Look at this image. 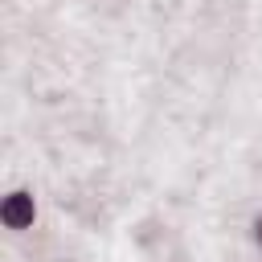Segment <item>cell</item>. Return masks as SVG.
<instances>
[{
	"label": "cell",
	"instance_id": "1",
	"mask_svg": "<svg viewBox=\"0 0 262 262\" xmlns=\"http://www.w3.org/2000/svg\"><path fill=\"white\" fill-rule=\"evenodd\" d=\"M33 196L29 192H12V196H4V205H0V217H4V225L8 229H29L33 225Z\"/></svg>",
	"mask_w": 262,
	"mask_h": 262
},
{
	"label": "cell",
	"instance_id": "2",
	"mask_svg": "<svg viewBox=\"0 0 262 262\" xmlns=\"http://www.w3.org/2000/svg\"><path fill=\"white\" fill-rule=\"evenodd\" d=\"M254 229H258V246H262V217H258V225H254Z\"/></svg>",
	"mask_w": 262,
	"mask_h": 262
}]
</instances>
